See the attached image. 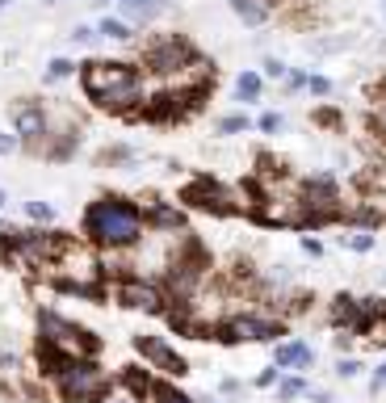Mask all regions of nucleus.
Instances as JSON below:
<instances>
[{
  "label": "nucleus",
  "instance_id": "cd10ccee",
  "mask_svg": "<svg viewBox=\"0 0 386 403\" xmlns=\"http://www.w3.org/2000/svg\"><path fill=\"white\" fill-rule=\"evenodd\" d=\"M345 244H349L353 252H370V248H374V235H366V231H353V235H345Z\"/></svg>",
  "mask_w": 386,
  "mask_h": 403
},
{
  "label": "nucleus",
  "instance_id": "a211bd4d",
  "mask_svg": "<svg viewBox=\"0 0 386 403\" xmlns=\"http://www.w3.org/2000/svg\"><path fill=\"white\" fill-rule=\"evenodd\" d=\"M357 219H366V223H386V189H370V193H366Z\"/></svg>",
  "mask_w": 386,
  "mask_h": 403
},
{
  "label": "nucleus",
  "instance_id": "f257e3e1",
  "mask_svg": "<svg viewBox=\"0 0 386 403\" xmlns=\"http://www.w3.org/2000/svg\"><path fill=\"white\" fill-rule=\"evenodd\" d=\"M84 227H88V235H92L97 244H105V248H130V244L143 240V214H139L130 202H122V198H101V202H92L88 214H84Z\"/></svg>",
  "mask_w": 386,
  "mask_h": 403
},
{
  "label": "nucleus",
  "instance_id": "b1692460",
  "mask_svg": "<svg viewBox=\"0 0 386 403\" xmlns=\"http://www.w3.org/2000/svg\"><path fill=\"white\" fill-rule=\"evenodd\" d=\"M71 71H76V63H71V59H63V55L46 63V80H67Z\"/></svg>",
  "mask_w": 386,
  "mask_h": 403
},
{
  "label": "nucleus",
  "instance_id": "ddd939ff",
  "mask_svg": "<svg viewBox=\"0 0 386 403\" xmlns=\"http://www.w3.org/2000/svg\"><path fill=\"white\" fill-rule=\"evenodd\" d=\"M135 349L151 362V366H160L164 374H172V378H181V374H189V366H185V357L177 353V349H168L164 341H156V336H139L135 341Z\"/></svg>",
  "mask_w": 386,
  "mask_h": 403
},
{
  "label": "nucleus",
  "instance_id": "aec40b11",
  "mask_svg": "<svg viewBox=\"0 0 386 403\" xmlns=\"http://www.w3.org/2000/svg\"><path fill=\"white\" fill-rule=\"evenodd\" d=\"M147 214H151V223H156V227H168V231H181V227H185V214H181V210H172V206L151 202V206H147Z\"/></svg>",
  "mask_w": 386,
  "mask_h": 403
},
{
  "label": "nucleus",
  "instance_id": "20e7f679",
  "mask_svg": "<svg viewBox=\"0 0 386 403\" xmlns=\"http://www.w3.org/2000/svg\"><path fill=\"white\" fill-rule=\"evenodd\" d=\"M38 336H42V345L55 349L63 362H67V357H92V353H97V336H88L84 328H76L71 320H63V315H55V311H42V315H38Z\"/></svg>",
  "mask_w": 386,
  "mask_h": 403
},
{
  "label": "nucleus",
  "instance_id": "473e14b6",
  "mask_svg": "<svg viewBox=\"0 0 386 403\" xmlns=\"http://www.w3.org/2000/svg\"><path fill=\"white\" fill-rule=\"evenodd\" d=\"M311 93H315V97H328V93H332V84H328L324 76H311Z\"/></svg>",
  "mask_w": 386,
  "mask_h": 403
},
{
  "label": "nucleus",
  "instance_id": "f3484780",
  "mask_svg": "<svg viewBox=\"0 0 386 403\" xmlns=\"http://www.w3.org/2000/svg\"><path fill=\"white\" fill-rule=\"evenodd\" d=\"M231 8H235V17L244 21V25H252V29H261L265 21H269V4L265 0H227Z\"/></svg>",
  "mask_w": 386,
  "mask_h": 403
},
{
  "label": "nucleus",
  "instance_id": "2eb2a0df",
  "mask_svg": "<svg viewBox=\"0 0 386 403\" xmlns=\"http://www.w3.org/2000/svg\"><path fill=\"white\" fill-rule=\"evenodd\" d=\"M13 126H17V135H21L25 143H34V147H42V139L50 135V122H46V114H42L38 105H17V109H13Z\"/></svg>",
  "mask_w": 386,
  "mask_h": 403
},
{
  "label": "nucleus",
  "instance_id": "6e6552de",
  "mask_svg": "<svg viewBox=\"0 0 386 403\" xmlns=\"http://www.w3.org/2000/svg\"><path fill=\"white\" fill-rule=\"evenodd\" d=\"M256 214H261V223H273V227H294V223H311V214H307V202H303V193H269V198H261Z\"/></svg>",
  "mask_w": 386,
  "mask_h": 403
},
{
  "label": "nucleus",
  "instance_id": "393cba45",
  "mask_svg": "<svg viewBox=\"0 0 386 403\" xmlns=\"http://www.w3.org/2000/svg\"><path fill=\"white\" fill-rule=\"evenodd\" d=\"M25 214H29L34 223H50V219H55V206H50V202H25Z\"/></svg>",
  "mask_w": 386,
  "mask_h": 403
},
{
  "label": "nucleus",
  "instance_id": "4468645a",
  "mask_svg": "<svg viewBox=\"0 0 386 403\" xmlns=\"http://www.w3.org/2000/svg\"><path fill=\"white\" fill-rule=\"evenodd\" d=\"M126 383H130V391H135L143 403H193L189 395H181L177 387L156 383V378H147V374H139V370H130V374H126Z\"/></svg>",
  "mask_w": 386,
  "mask_h": 403
},
{
  "label": "nucleus",
  "instance_id": "2f4dec72",
  "mask_svg": "<svg viewBox=\"0 0 386 403\" xmlns=\"http://www.w3.org/2000/svg\"><path fill=\"white\" fill-rule=\"evenodd\" d=\"M92 38H97L92 25H76V29H71V42H92Z\"/></svg>",
  "mask_w": 386,
  "mask_h": 403
},
{
  "label": "nucleus",
  "instance_id": "f704fd0d",
  "mask_svg": "<svg viewBox=\"0 0 386 403\" xmlns=\"http://www.w3.org/2000/svg\"><path fill=\"white\" fill-rule=\"evenodd\" d=\"M256 383H261V387H273V383H277V370H261V378H256Z\"/></svg>",
  "mask_w": 386,
  "mask_h": 403
},
{
  "label": "nucleus",
  "instance_id": "4be33fe9",
  "mask_svg": "<svg viewBox=\"0 0 386 403\" xmlns=\"http://www.w3.org/2000/svg\"><path fill=\"white\" fill-rule=\"evenodd\" d=\"M235 93H240V101H256V97H261V76H256V71H244V76L235 80Z\"/></svg>",
  "mask_w": 386,
  "mask_h": 403
},
{
  "label": "nucleus",
  "instance_id": "f8f14e48",
  "mask_svg": "<svg viewBox=\"0 0 386 403\" xmlns=\"http://www.w3.org/2000/svg\"><path fill=\"white\" fill-rule=\"evenodd\" d=\"M219 332H223V341H273L277 324L269 315H231Z\"/></svg>",
  "mask_w": 386,
  "mask_h": 403
},
{
  "label": "nucleus",
  "instance_id": "a19ab883",
  "mask_svg": "<svg viewBox=\"0 0 386 403\" xmlns=\"http://www.w3.org/2000/svg\"><path fill=\"white\" fill-rule=\"evenodd\" d=\"M46 4H59V0H46Z\"/></svg>",
  "mask_w": 386,
  "mask_h": 403
},
{
  "label": "nucleus",
  "instance_id": "c85d7f7f",
  "mask_svg": "<svg viewBox=\"0 0 386 403\" xmlns=\"http://www.w3.org/2000/svg\"><path fill=\"white\" fill-rule=\"evenodd\" d=\"M265 76H273V80H286V76H290V67H286L282 59H265Z\"/></svg>",
  "mask_w": 386,
  "mask_h": 403
},
{
  "label": "nucleus",
  "instance_id": "a878e982",
  "mask_svg": "<svg viewBox=\"0 0 386 403\" xmlns=\"http://www.w3.org/2000/svg\"><path fill=\"white\" fill-rule=\"evenodd\" d=\"M219 130H223V135H240V130H248V118H244V114H227V118L219 122Z\"/></svg>",
  "mask_w": 386,
  "mask_h": 403
},
{
  "label": "nucleus",
  "instance_id": "ea45409f",
  "mask_svg": "<svg viewBox=\"0 0 386 403\" xmlns=\"http://www.w3.org/2000/svg\"><path fill=\"white\" fill-rule=\"evenodd\" d=\"M0 206H4V189H0Z\"/></svg>",
  "mask_w": 386,
  "mask_h": 403
},
{
  "label": "nucleus",
  "instance_id": "c9c22d12",
  "mask_svg": "<svg viewBox=\"0 0 386 403\" xmlns=\"http://www.w3.org/2000/svg\"><path fill=\"white\" fill-rule=\"evenodd\" d=\"M357 370H361V366H357V362H340V374H345V378H353V374H357Z\"/></svg>",
  "mask_w": 386,
  "mask_h": 403
},
{
  "label": "nucleus",
  "instance_id": "6ab92c4d",
  "mask_svg": "<svg viewBox=\"0 0 386 403\" xmlns=\"http://www.w3.org/2000/svg\"><path fill=\"white\" fill-rule=\"evenodd\" d=\"M164 4L168 0H122V13H126V21H151Z\"/></svg>",
  "mask_w": 386,
  "mask_h": 403
},
{
  "label": "nucleus",
  "instance_id": "bb28decb",
  "mask_svg": "<svg viewBox=\"0 0 386 403\" xmlns=\"http://www.w3.org/2000/svg\"><path fill=\"white\" fill-rule=\"evenodd\" d=\"M282 399H298V395H307V383L303 378H282Z\"/></svg>",
  "mask_w": 386,
  "mask_h": 403
},
{
  "label": "nucleus",
  "instance_id": "9d476101",
  "mask_svg": "<svg viewBox=\"0 0 386 403\" xmlns=\"http://www.w3.org/2000/svg\"><path fill=\"white\" fill-rule=\"evenodd\" d=\"M185 198H189L193 206L210 210V214H235V210H240V193L227 189V185H219V181H193V185L185 189Z\"/></svg>",
  "mask_w": 386,
  "mask_h": 403
},
{
  "label": "nucleus",
  "instance_id": "58836bf2",
  "mask_svg": "<svg viewBox=\"0 0 386 403\" xmlns=\"http://www.w3.org/2000/svg\"><path fill=\"white\" fill-rule=\"evenodd\" d=\"M0 8H8V0H0Z\"/></svg>",
  "mask_w": 386,
  "mask_h": 403
},
{
  "label": "nucleus",
  "instance_id": "7ed1b4c3",
  "mask_svg": "<svg viewBox=\"0 0 386 403\" xmlns=\"http://www.w3.org/2000/svg\"><path fill=\"white\" fill-rule=\"evenodd\" d=\"M50 269V278L63 286V290H76V294H88V290H97V273H101V261H97V252L88 248V244H76V240H63V248H59V257L46 265Z\"/></svg>",
  "mask_w": 386,
  "mask_h": 403
},
{
  "label": "nucleus",
  "instance_id": "7c9ffc66",
  "mask_svg": "<svg viewBox=\"0 0 386 403\" xmlns=\"http://www.w3.org/2000/svg\"><path fill=\"white\" fill-rule=\"evenodd\" d=\"M261 130H265V135L282 130V114H261Z\"/></svg>",
  "mask_w": 386,
  "mask_h": 403
},
{
  "label": "nucleus",
  "instance_id": "dca6fc26",
  "mask_svg": "<svg viewBox=\"0 0 386 403\" xmlns=\"http://www.w3.org/2000/svg\"><path fill=\"white\" fill-rule=\"evenodd\" d=\"M315 362V353L303 345V341H290V345H277V370H307Z\"/></svg>",
  "mask_w": 386,
  "mask_h": 403
},
{
  "label": "nucleus",
  "instance_id": "1a4fd4ad",
  "mask_svg": "<svg viewBox=\"0 0 386 403\" xmlns=\"http://www.w3.org/2000/svg\"><path fill=\"white\" fill-rule=\"evenodd\" d=\"M298 193H303V202H307L311 223H319V219H336V214H340V198H336L332 177H311V181L298 185Z\"/></svg>",
  "mask_w": 386,
  "mask_h": 403
},
{
  "label": "nucleus",
  "instance_id": "72a5a7b5",
  "mask_svg": "<svg viewBox=\"0 0 386 403\" xmlns=\"http://www.w3.org/2000/svg\"><path fill=\"white\" fill-rule=\"evenodd\" d=\"M17 151V135H0V156H13Z\"/></svg>",
  "mask_w": 386,
  "mask_h": 403
},
{
  "label": "nucleus",
  "instance_id": "f03ea898",
  "mask_svg": "<svg viewBox=\"0 0 386 403\" xmlns=\"http://www.w3.org/2000/svg\"><path fill=\"white\" fill-rule=\"evenodd\" d=\"M55 387H59L63 399L92 403V399H105V395H109V374H105L92 357H67V362H59V370H55Z\"/></svg>",
  "mask_w": 386,
  "mask_h": 403
},
{
  "label": "nucleus",
  "instance_id": "c756f323",
  "mask_svg": "<svg viewBox=\"0 0 386 403\" xmlns=\"http://www.w3.org/2000/svg\"><path fill=\"white\" fill-rule=\"evenodd\" d=\"M286 88H290V93H294V88H311L307 71H290V76H286Z\"/></svg>",
  "mask_w": 386,
  "mask_h": 403
},
{
  "label": "nucleus",
  "instance_id": "412c9836",
  "mask_svg": "<svg viewBox=\"0 0 386 403\" xmlns=\"http://www.w3.org/2000/svg\"><path fill=\"white\" fill-rule=\"evenodd\" d=\"M97 34H105V38H113V42H130V21H122V17H101V21H97Z\"/></svg>",
  "mask_w": 386,
  "mask_h": 403
},
{
  "label": "nucleus",
  "instance_id": "9b49d317",
  "mask_svg": "<svg viewBox=\"0 0 386 403\" xmlns=\"http://www.w3.org/2000/svg\"><path fill=\"white\" fill-rule=\"evenodd\" d=\"M113 299H118L122 307H135V311H147V315L164 311V290H160L156 282H143V278H126V282H118Z\"/></svg>",
  "mask_w": 386,
  "mask_h": 403
},
{
  "label": "nucleus",
  "instance_id": "e433bc0d",
  "mask_svg": "<svg viewBox=\"0 0 386 403\" xmlns=\"http://www.w3.org/2000/svg\"><path fill=\"white\" fill-rule=\"evenodd\" d=\"M378 387H386V366L378 370V374H374V391H378Z\"/></svg>",
  "mask_w": 386,
  "mask_h": 403
},
{
  "label": "nucleus",
  "instance_id": "39448f33",
  "mask_svg": "<svg viewBox=\"0 0 386 403\" xmlns=\"http://www.w3.org/2000/svg\"><path fill=\"white\" fill-rule=\"evenodd\" d=\"M193 59H198V50H193L181 34H156V38L143 46V63H147V71H151L156 80L177 76V71L189 67Z\"/></svg>",
  "mask_w": 386,
  "mask_h": 403
},
{
  "label": "nucleus",
  "instance_id": "423d86ee",
  "mask_svg": "<svg viewBox=\"0 0 386 403\" xmlns=\"http://www.w3.org/2000/svg\"><path fill=\"white\" fill-rule=\"evenodd\" d=\"M80 80H84V93L101 101V97H109L126 84H139L143 76L130 63H118V59H88V63H80Z\"/></svg>",
  "mask_w": 386,
  "mask_h": 403
},
{
  "label": "nucleus",
  "instance_id": "5701e85b",
  "mask_svg": "<svg viewBox=\"0 0 386 403\" xmlns=\"http://www.w3.org/2000/svg\"><path fill=\"white\" fill-rule=\"evenodd\" d=\"M361 332L370 336V345H386V311H378V315H370Z\"/></svg>",
  "mask_w": 386,
  "mask_h": 403
},
{
  "label": "nucleus",
  "instance_id": "4c0bfd02",
  "mask_svg": "<svg viewBox=\"0 0 386 403\" xmlns=\"http://www.w3.org/2000/svg\"><path fill=\"white\" fill-rule=\"evenodd\" d=\"M97 4H113V0H97ZM118 4H122V0H118Z\"/></svg>",
  "mask_w": 386,
  "mask_h": 403
},
{
  "label": "nucleus",
  "instance_id": "0eeeda50",
  "mask_svg": "<svg viewBox=\"0 0 386 403\" xmlns=\"http://www.w3.org/2000/svg\"><path fill=\"white\" fill-rule=\"evenodd\" d=\"M168 290L172 294H181V299H189V294H198L202 290V282H206V257L198 252V248H185L177 261H172V269H168Z\"/></svg>",
  "mask_w": 386,
  "mask_h": 403
}]
</instances>
